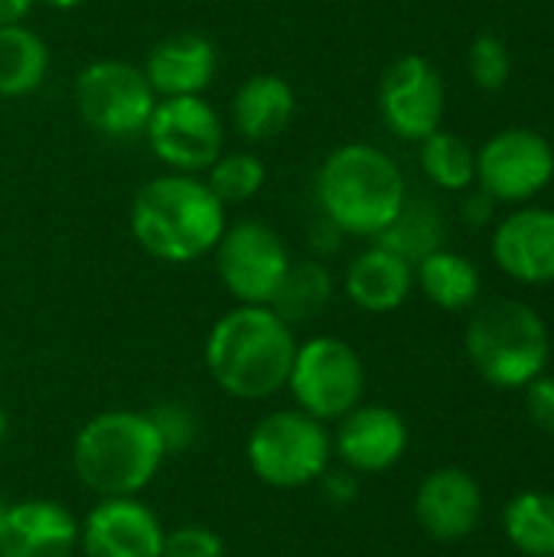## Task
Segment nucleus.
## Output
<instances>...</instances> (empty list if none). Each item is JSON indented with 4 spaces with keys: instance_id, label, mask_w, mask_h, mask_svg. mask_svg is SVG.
Here are the masks:
<instances>
[{
    "instance_id": "f257e3e1",
    "label": "nucleus",
    "mask_w": 554,
    "mask_h": 557,
    "mask_svg": "<svg viewBox=\"0 0 554 557\" xmlns=\"http://www.w3.org/2000/svg\"><path fill=\"white\" fill-rule=\"evenodd\" d=\"M202 356L212 382L225 395L264 401L287 388L297 336L271 307L238 304L212 323Z\"/></svg>"
},
{
    "instance_id": "f03ea898",
    "label": "nucleus",
    "mask_w": 554,
    "mask_h": 557,
    "mask_svg": "<svg viewBox=\"0 0 554 557\" xmlns=\"http://www.w3.org/2000/svg\"><path fill=\"white\" fill-rule=\"evenodd\" d=\"M225 225V206L206 180L193 173L153 176L131 202V232L137 245L167 264H193L212 255Z\"/></svg>"
},
{
    "instance_id": "7ed1b4c3",
    "label": "nucleus",
    "mask_w": 554,
    "mask_h": 557,
    "mask_svg": "<svg viewBox=\"0 0 554 557\" xmlns=\"http://www.w3.org/2000/svg\"><path fill=\"white\" fill-rule=\"evenodd\" d=\"M408 186L398 163L372 144H343L320 163L317 202L343 235L376 238L405 206Z\"/></svg>"
},
{
    "instance_id": "20e7f679",
    "label": "nucleus",
    "mask_w": 554,
    "mask_h": 557,
    "mask_svg": "<svg viewBox=\"0 0 554 557\" xmlns=\"http://www.w3.org/2000/svg\"><path fill=\"white\" fill-rule=\"evenodd\" d=\"M163 460L167 447L147 411H101L72 441V470L101 499L140 496L157 480Z\"/></svg>"
},
{
    "instance_id": "39448f33",
    "label": "nucleus",
    "mask_w": 554,
    "mask_h": 557,
    "mask_svg": "<svg viewBox=\"0 0 554 557\" xmlns=\"http://www.w3.org/2000/svg\"><path fill=\"white\" fill-rule=\"evenodd\" d=\"M464 349L483 382L496 388H526L545 372L552 339L545 320L529 304L500 297L473 313Z\"/></svg>"
},
{
    "instance_id": "423d86ee",
    "label": "nucleus",
    "mask_w": 554,
    "mask_h": 557,
    "mask_svg": "<svg viewBox=\"0 0 554 557\" xmlns=\"http://www.w3.org/2000/svg\"><path fill=\"white\" fill-rule=\"evenodd\" d=\"M251 473L271 490H304L330 470L333 437L300 408L264 414L245 444Z\"/></svg>"
},
{
    "instance_id": "0eeeda50",
    "label": "nucleus",
    "mask_w": 554,
    "mask_h": 557,
    "mask_svg": "<svg viewBox=\"0 0 554 557\" xmlns=\"http://www.w3.org/2000/svg\"><path fill=\"white\" fill-rule=\"evenodd\" d=\"M294 405L317 421H340L366 395V366L359 352L340 336H313L297 343V356L287 375Z\"/></svg>"
},
{
    "instance_id": "6e6552de",
    "label": "nucleus",
    "mask_w": 554,
    "mask_h": 557,
    "mask_svg": "<svg viewBox=\"0 0 554 557\" xmlns=\"http://www.w3.org/2000/svg\"><path fill=\"white\" fill-rule=\"evenodd\" d=\"M157 95L144 69L124 59H95L75 75V108L101 137L124 140L144 134Z\"/></svg>"
},
{
    "instance_id": "1a4fd4ad",
    "label": "nucleus",
    "mask_w": 554,
    "mask_h": 557,
    "mask_svg": "<svg viewBox=\"0 0 554 557\" xmlns=\"http://www.w3.org/2000/svg\"><path fill=\"white\" fill-rule=\"evenodd\" d=\"M212 255L225 294L235 304L251 307H268L291 268V251L284 238L258 219L225 225Z\"/></svg>"
},
{
    "instance_id": "9d476101",
    "label": "nucleus",
    "mask_w": 554,
    "mask_h": 557,
    "mask_svg": "<svg viewBox=\"0 0 554 557\" xmlns=\"http://www.w3.org/2000/svg\"><path fill=\"white\" fill-rule=\"evenodd\" d=\"M144 137L170 173H206L225 144L222 117L202 95L157 98Z\"/></svg>"
},
{
    "instance_id": "9b49d317",
    "label": "nucleus",
    "mask_w": 554,
    "mask_h": 557,
    "mask_svg": "<svg viewBox=\"0 0 554 557\" xmlns=\"http://www.w3.org/2000/svg\"><path fill=\"white\" fill-rule=\"evenodd\" d=\"M554 180V147L532 127H503L477 150V183L496 206H526Z\"/></svg>"
},
{
    "instance_id": "f8f14e48",
    "label": "nucleus",
    "mask_w": 554,
    "mask_h": 557,
    "mask_svg": "<svg viewBox=\"0 0 554 557\" xmlns=\"http://www.w3.org/2000/svg\"><path fill=\"white\" fill-rule=\"evenodd\" d=\"M444 108V78L424 55L408 52L385 69L379 85V114L395 137L421 144L441 127Z\"/></svg>"
},
{
    "instance_id": "ddd939ff",
    "label": "nucleus",
    "mask_w": 554,
    "mask_h": 557,
    "mask_svg": "<svg viewBox=\"0 0 554 557\" xmlns=\"http://www.w3.org/2000/svg\"><path fill=\"white\" fill-rule=\"evenodd\" d=\"M163 522L137 496L101 499L78 529L85 557H163Z\"/></svg>"
},
{
    "instance_id": "4468645a",
    "label": "nucleus",
    "mask_w": 554,
    "mask_h": 557,
    "mask_svg": "<svg viewBox=\"0 0 554 557\" xmlns=\"http://www.w3.org/2000/svg\"><path fill=\"white\" fill-rule=\"evenodd\" d=\"M496 268L519 284H554V209L519 206L493 232Z\"/></svg>"
},
{
    "instance_id": "2eb2a0df",
    "label": "nucleus",
    "mask_w": 554,
    "mask_h": 557,
    "mask_svg": "<svg viewBox=\"0 0 554 557\" xmlns=\"http://www.w3.org/2000/svg\"><path fill=\"white\" fill-rule=\"evenodd\" d=\"M408 447V424L385 405H356L340 418L333 434V454L349 473H385Z\"/></svg>"
},
{
    "instance_id": "dca6fc26",
    "label": "nucleus",
    "mask_w": 554,
    "mask_h": 557,
    "mask_svg": "<svg viewBox=\"0 0 554 557\" xmlns=\"http://www.w3.org/2000/svg\"><path fill=\"white\" fill-rule=\"evenodd\" d=\"M78 519L56 499L7 503L0 516V557H72Z\"/></svg>"
},
{
    "instance_id": "f3484780",
    "label": "nucleus",
    "mask_w": 554,
    "mask_h": 557,
    "mask_svg": "<svg viewBox=\"0 0 554 557\" xmlns=\"http://www.w3.org/2000/svg\"><path fill=\"white\" fill-rule=\"evenodd\" d=\"M483 512L480 483L457 467L434 470L421 480L415 493V519L434 542H460L467 539Z\"/></svg>"
},
{
    "instance_id": "a211bd4d",
    "label": "nucleus",
    "mask_w": 554,
    "mask_h": 557,
    "mask_svg": "<svg viewBox=\"0 0 554 557\" xmlns=\"http://www.w3.org/2000/svg\"><path fill=\"white\" fill-rule=\"evenodd\" d=\"M216 69H219V52L212 39L193 29L160 39L144 62V75L157 98L202 95Z\"/></svg>"
},
{
    "instance_id": "6ab92c4d",
    "label": "nucleus",
    "mask_w": 554,
    "mask_h": 557,
    "mask_svg": "<svg viewBox=\"0 0 554 557\" xmlns=\"http://www.w3.org/2000/svg\"><path fill=\"white\" fill-rule=\"evenodd\" d=\"M343 287H346V297L359 310L392 313L408 300V294L415 287V268L405 258H398L395 251L372 245L349 261Z\"/></svg>"
},
{
    "instance_id": "aec40b11",
    "label": "nucleus",
    "mask_w": 554,
    "mask_h": 557,
    "mask_svg": "<svg viewBox=\"0 0 554 557\" xmlns=\"http://www.w3.org/2000/svg\"><path fill=\"white\" fill-rule=\"evenodd\" d=\"M297 95L287 78L261 72L242 82L232 98V124L245 140H271L294 121Z\"/></svg>"
},
{
    "instance_id": "412c9836",
    "label": "nucleus",
    "mask_w": 554,
    "mask_h": 557,
    "mask_svg": "<svg viewBox=\"0 0 554 557\" xmlns=\"http://www.w3.org/2000/svg\"><path fill=\"white\" fill-rule=\"evenodd\" d=\"M415 284L434 307L451 313L473 307L483 290L480 268L467 255H457L451 248H438L428 258H421L415 264Z\"/></svg>"
},
{
    "instance_id": "4be33fe9",
    "label": "nucleus",
    "mask_w": 554,
    "mask_h": 557,
    "mask_svg": "<svg viewBox=\"0 0 554 557\" xmlns=\"http://www.w3.org/2000/svg\"><path fill=\"white\" fill-rule=\"evenodd\" d=\"M372 242L389 248V251H395L398 258H405L415 268L421 258H428L431 251L444 248L447 222H444L438 202H431L424 196H405V206L398 209V215Z\"/></svg>"
},
{
    "instance_id": "5701e85b",
    "label": "nucleus",
    "mask_w": 554,
    "mask_h": 557,
    "mask_svg": "<svg viewBox=\"0 0 554 557\" xmlns=\"http://www.w3.org/2000/svg\"><path fill=\"white\" fill-rule=\"evenodd\" d=\"M49 75V49L29 26H0V98H26Z\"/></svg>"
},
{
    "instance_id": "b1692460",
    "label": "nucleus",
    "mask_w": 554,
    "mask_h": 557,
    "mask_svg": "<svg viewBox=\"0 0 554 557\" xmlns=\"http://www.w3.org/2000/svg\"><path fill=\"white\" fill-rule=\"evenodd\" d=\"M333 300V274L323 261L310 258V261H291L274 300L268 304L287 326H300L310 323L313 317H320Z\"/></svg>"
},
{
    "instance_id": "393cba45",
    "label": "nucleus",
    "mask_w": 554,
    "mask_h": 557,
    "mask_svg": "<svg viewBox=\"0 0 554 557\" xmlns=\"http://www.w3.org/2000/svg\"><path fill=\"white\" fill-rule=\"evenodd\" d=\"M503 529L516 552L526 557H554V496L519 493L503 509Z\"/></svg>"
},
{
    "instance_id": "a878e982",
    "label": "nucleus",
    "mask_w": 554,
    "mask_h": 557,
    "mask_svg": "<svg viewBox=\"0 0 554 557\" xmlns=\"http://www.w3.org/2000/svg\"><path fill=\"white\" fill-rule=\"evenodd\" d=\"M418 147H421V153H418L421 170L438 189L467 193L477 183V150L467 140H460L457 134L438 127Z\"/></svg>"
},
{
    "instance_id": "bb28decb",
    "label": "nucleus",
    "mask_w": 554,
    "mask_h": 557,
    "mask_svg": "<svg viewBox=\"0 0 554 557\" xmlns=\"http://www.w3.org/2000/svg\"><path fill=\"white\" fill-rule=\"evenodd\" d=\"M264 180H268V170L261 157L248 150L219 153V160L206 170V186L216 193L222 206H238V202L255 199L264 189Z\"/></svg>"
},
{
    "instance_id": "cd10ccee",
    "label": "nucleus",
    "mask_w": 554,
    "mask_h": 557,
    "mask_svg": "<svg viewBox=\"0 0 554 557\" xmlns=\"http://www.w3.org/2000/svg\"><path fill=\"white\" fill-rule=\"evenodd\" d=\"M467 69H470V78H473V85L480 91H500L509 82V75H513L509 46L496 33H480L470 42Z\"/></svg>"
},
{
    "instance_id": "c85d7f7f",
    "label": "nucleus",
    "mask_w": 554,
    "mask_h": 557,
    "mask_svg": "<svg viewBox=\"0 0 554 557\" xmlns=\"http://www.w3.org/2000/svg\"><path fill=\"white\" fill-rule=\"evenodd\" d=\"M147 414H150V421H153V428H157V434H160V441L167 447V457L183 454V450H189L196 444L199 418L186 401H160Z\"/></svg>"
},
{
    "instance_id": "c756f323",
    "label": "nucleus",
    "mask_w": 554,
    "mask_h": 557,
    "mask_svg": "<svg viewBox=\"0 0 554 557\" xmlns=\"http://www.w3.org/2000/svg\"><path fill=\"white\" fill-rule=\"evenodd\" d=\"M163 557H225V542L206 525H180L163 535Z\"/></svg>"
},
{
    "instance_id": "7c9ffc66",
    "label": "nucleus",
    "mask_w": 554,
    "mask_h": 557,
    "mask_svg": "<svg viewBox=\"0 0 554 557\" xmlns=\"http://www.w3.org/2000/svg\"><path fill=\"white\" fill-rule=\"evenodd\" d=\"M526 408H529V418L554 437V375H539L526 385Z\"/></svg>"
},
{
    "instance_id": "2f4dec72",
    "label": "nucleus",
    "mask_w": 554,
    "mask_h": 557,
    "mask_svg": "<svg viewBox=\"0 0 554 557\" xmlns=\"http://www.w3.org/2000/svg\"><path fill=\"white\" fill-rule=\"evenodd\" d=\"M496 215V202L480 189V186H470L464 193V202H460V219L470 225V228H487Z\"/></svg>"
},
{
    "instance_id": "473e14b6",
    "label": "nucleus",
    "mask_w": 554,
    "mask_h": 557,
    "mask_svg": "<svg viewBox=\"0 0 554 557\" xmlns=\"http://www.w3.org/2000/svg\"><path fill=\"white\" fill-rule=\"evenodd\" d=\"M340 245H343V232H340L327 215H320L317 222H310V228H307V248L313 251L317 261L336 255Z\"/></svg>"
},
{
    "instance_id": "72a5a7b5",
    "label": "nucleus",
    "mask_w": 554,
    "mask_h": 557,
    "mask_svg": "<svg viewBox=\"0 0 554 557\" xmlns=\"http://www.w3.org/2000/svg\"><path fill=\"white\" fill-rule=\"evenodd\" d=\"M317 483L323 486V493H327V499H330L333 506H349V503H356V496H359L356 473H349V470H340V473H330V470H327Z\"/></svg>"
},
{
    "instance_id": "f704fd0d",
    "label": "nucleus",
    "mask_w": 554,
    "mask_h": 557,
    "mask_svg": "<svg viewBox=\"0 0 554 557\" xmlns=\"http://www.w3.org/2000/svg\"><path fill=\"white\" fill-rule=\"evenodd\" d=\"M36 0H0V26H20L33 13Z\"/></svg>"
},
{
    "instance_id": "c9c22d12",
    "label": "nucleus",
    "mask_w": 554,
    "mask_h": 557,
    "mask_svg": "<svg viewBox=\"0 0 554 557\" xmlns=\"http://www.w3.org/2000/svg\"><path fill=\"white\" fill-rule=\"evenodd\" d=\"M42 3H49L52 10H75V7H82L85 0H42Z\"/></svg>"
},
{
    "instance_id": "e433bc0d",
    "label": "nucleus",
    "mask_w": 554,
    "mask_h": 557,
    "mask_svg": "<svg viewBox=\"0 0 554 557\" xmlns=\"http://www.w3.org/2000/svg\"><path fill=\"white\" fill-rule=\"evenodd\" d=\"M7 431H10V421H7V411H3V405H0V447L7 444Z\"/></svg>"
},
{
    "instance_id": "4c0bfd02",
    "label": "nucleus",
    "mask_w": 554,
    "mask_h": 557,
    "mask_svg": "<svg viewBox=\"0 0 554 557\" xmlns=\"http://www.w3.org/2000/svg\"><path fill=\"white\" fill-rule=\"evenodd\" d=\"M3 509H7V503H3V499H0V516H3Z\"/></svg>"
}]
</instances>
